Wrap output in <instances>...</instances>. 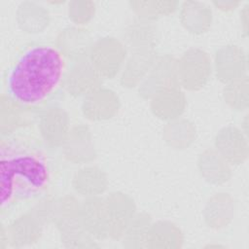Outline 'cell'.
I'll use <instances>...</instances> for the list:
<instances>
[{
  "label": "cell",
  "instance_id": "obj_1",
  "mask_svg": "<svg viewBox=\"0 0 249 249\" xmlns=\"http://www.w3.org/2000/svg\"><path fill=\"white\" fill-rule=\"evenodd\" d=\"M64 67L63 54L57 49L49 46L28 49L7 75L8 96L25 105L44 100L61 82Z\"/></svg>",
  "mask_w": 249,
  "mask_h": 249
},
{
  "label": "cell",
  "instance_id": "obj_2",
  "mask_svg": "<svg viewBox=\"0 0 249 249\" xmlns=\"http://www.w3.org/2000/svg\"><path fill=\"white\" fill-rule=\"evenodd\" d=\"M1 210L15 200L28 199L41 194L49 182L45 160L38 154L5 151L1 148Z\"/></svg>",
  "mask_w": 249,
  "mask_h": 249
},
{
  "label": "cell",
  "instance_id": "obj_3",
  "mask_svg": "<svg viewBox=\"0 0 249 249\" xmlns=\"http://www.w3.org/2000/svg\"><path fill=\"white\" fill-rule=\"evenodd\" d=\"M179 73L186 87L196 89L202 85L208 74V62L204 53L199 51H191L186 53Z\"/></svg>",
  "mask_w": 249,
  "mask_h": 249
},
{
  "label": "cell",
  "instance_id": "obj_4",
  "mask_svg": "<svg viewBox=\"0 0 249 249\" xmlns=\"http://www.w3.org/2000/svg\"><path fill=\"white\" fill-rule=\"evenodd\" d=\"M80 219L85 230L103 237L108 231L105 203L98 198H89L81 207Z\"/></svg>",
  "mask_w": 249,
  "mask_h": 249
},
{
  "label": "cell",
  "instance_id": "obj_5",
  "mask_svg": "<svg viewBox=\"0 0 249 249\" xmlns=\"http://www.w3.org/2000/svg\"><path fill=\"white\" fill-rule=\"evenodd\" d=\"M108 232L113 230L114 232H120L125 229L130 221L133 212V204L128 197L122 194H113L110 199L105 203Z\"/></svg>",
  "mask_w": 249,
  "mask_h": 249
},
{
  "label": "cell",
  "instance_id": "obj_6",
  "mask_svg": "<svg viewBox=\"0 0 249 249\" xmlns=\"http://www.w3.org/2000/svg\"><path fill=\"white\" fill-rule=\"evenodd\" d=\"M68 128L66 114L61 110H51L43 116L41 130L44 138L52 145H59L63 142Z\"/></svg>",
  "mask_w": 249,
  "mask_h": 249
},
{
  "label": "cell",
  "instance_id": "obj_7",
  "mask_svg": "<svg viewBox=\"0 0 249 249\" xmlns=\"http://www.w3.org/2000/svg\"><path fill=\"white\" fill-rule=\"evenodd\" d=\"M97 46L107 55H94V62H92V64H94L97 71L104 75L111 76L115 74L124 58V50L121 44L111 40L109 48V40H103L99 42Z\"/></svg>",
  "mask_w": 249,
  "mask_h": 249
},
{
  "label": "cell",
  "instance_id": "obj_8",
  "mask_svg": "<svg viewBox=\"0 0 249 249\" xmlns=\"http://www.w3.org/2000/svg\"><path fill=\"white\" fill-rule=\"evenodd\" d=\"M117 107V99L109 90L92 92L84 102L83 110L90 119L110 118Z\"/></svg>",
  "mask_w": 249,
  "mask_h": 249
},
{
  "label": "cell",
  "instance_id": "obj_9",
  "mask_svg": "<svg viewBox=\"0 0 249 249\" xmlns=\"http://www.w3.org/2000/svg\"><path fill=\"white\" fill-rule=\"evenodd\" d=\"M48 13L32 2H23L18 6L17 11V19L19 26L29 32L38 30L46 23Z\"/></svg>",
  "mask_w": 249,
  "mask_h": 249
},
{
  "label": "cell",
  "instance_id": "obj_10",
  "mask_svg": "<svg viewBox=\"0 0 249 249\" xmlns=\"http://www.w3.org/2000/svg\"><path fill=\"white\" fill-rule=\"evenodd\" d=\"M165 96L168 102L158 92V96L153 101V108L161 118H173L179 115L184 108V97L182 92L175 90L174 89H164Z\"/></svg>",
  "mask_w": 249,
  "mask_h": 249
},
{
  "label": "cell",
  "instance_id": "obj_11",
  "mask_svg": "<svg viewBox=\"0 0 249 249\" xmlns=\"http://www.w3.org/2000/svg\"><path fill=\"white\" fill-rule=\"evenodd\" d=\"M93 70L94 69L90 67L89 64H79L78 66L74 67L71 71V74L79 77V79L67 77L66 88L69 89V91L71 90L76 94H80L83 91L89 89H91V86L95 85L97 78L96 79H83V78L94 74L95 72Z\"/></svg>",
  "mask_w": 249,
  "mask_h": 249
},
{
  "label": "cell",
  "instance_id": "obj_12",
  "mask_svg": "<svg viewBox=\"0 0 249 249\" xmlns=\"http://www.w3.org/2000/svg\"><path fill=\"white\" fill-rule=\"evenodd\" d=\"M94 11V3L74 1L69 4V17L78 23L88 21Z\"/></svg>",
  "mask_w": 249,
  "mask_h": 249
}]
</instances>
